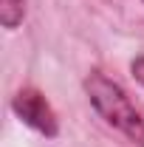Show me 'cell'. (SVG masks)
Returning <instances> with one entry per match:
<instances>
[{
  "label": "cell",
  "instance_id": "1",
  "mask_svg": "<svg viewBox=\"0 0 144 147\" xmlns=\"http://www.w3.org/2000/svg\"><path fill=\"white\" fill-rule=\"evenodd\" d=\"M85 93H88L90 105L96 108V113L108 122L110 127H116L122 136H127L133 144L144 147V119H141V113L133 108L130 96L113 79H108L105 74H99V71H93L85 79Z\"/></svg>",
  "mask_w": 144,
  "mask_h": 147
},
{
  "label": "cell",
  "instance_id": "2",
  "mask_svg": "<svg viewBox=\"0 0 144 147\" xmlns=\"http://www.w3.org/2000/svg\"><path fill=\"white\" fill-rule=\"evenodd\" d=\"M11 110L17 113L28 127H34L37 133H42L45 139H54L57 133H59V122H57L54 108L48 105V99L37 91V88H23V91H17V96L11 99Z\"/></svg>",
  "mask_w": 144,
  "mask_h": 147
},
{
  "label": "cell",
  "instance_id": "3",
  "mask_svg": "<svg viewBox=\"0 0 144 147\" xmlns=\"http://www.w3.org/2000/svg\"><path fill=\"white\" fill-rule=\"evenodd\" d=\"M26 14V0H0V20L6 28H17Z\"/></svg>",
  "mask_w": 144,
  "mask_h": 147
},
{
  "label": "cell",
  "instance_id": "4",
  "mask_svg": "<svg viewBox=\"0 0 144 147\" xmlns=\"http://www.w3.org/2000/svg\"><path fill=\"white\" fill-rule=\"evenodd\" d=\"M130 71H133V76H136V79H139V82L144 85V57H136V59H133Z\"/></svg>",
  "mask_w": 144,
  "mask_h": 147
}]
</instances>
